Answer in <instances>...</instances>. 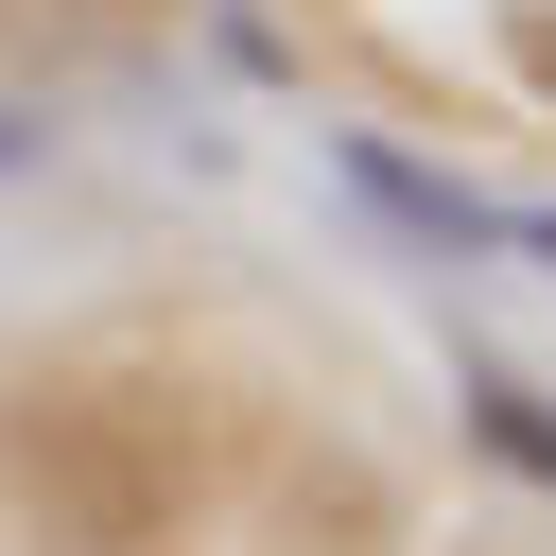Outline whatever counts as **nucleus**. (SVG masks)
Wrapping results in <instances>:
<instances>
[{
  "mask_svg": "<svg viewBox=\"0 0 556 556\" xmlns=\"http://www.w3.org/2000/svg\"><path fill=\"white\" fill-rule=\"evenodd\" d=\"M504 70H521V87L556 104V0H504Z\"/></svg>",
  "mask_w": 556,
  "mask_h": 556,
  "instance_id": "nucleus-5",
  "label": "nucleus"
},
{
  "mask_svg": "<svg viewBox=\"0 0 556 556\" xmlns=\"http://www.w3.org/2000/svg\"><path fill=\"white\" fill-rule=\"evenodd\" d=\"M0 486L52 556H156L191 521V434L156 417V382H104V365H52L0 400Z\"/></svg>",
  "mask_w": 556,
  "mask_h": 556,
  "instance_id": "nucleus-1",
  "label": "nucleus"
},
{
  "mask_svg": "<svg viewBox=\"0 0 556 556\" xmlns=\"http://www.w3.org/2000/svg\"><path fill=\"white\" fill-rule=\"evenodd\" d=\"M278 556H382V486H365V469H330V486L295 469V486H278Z\"/></svg>",
  "mask_w": 556,
  "mask_h": 556,
  "instance_id": "nucleus-4",
  "label": "nucleus"
},
{
  "mask_svg": "<svg viewBox=\"0 0 556 556\" xmlns=\"http://www.w3.org/2000/svg\"><path fill=\"white\" fill-rule=\"evenodd\" d=\"M70 17H104V35H139V17H156V0H70Z\"/></svg>",
  "mask_w": 556,
  "mask_h": 556,
  "instance_id": "nucleus-8",
  "label": "nucleus"
},
{
  "mask_svg": "<svg viewBox=\"0 0 556 556\" xmlns=\"http://www.w3.org/2000/svg\"><path fill=\"white\" fill-rule=\"evenodd\" d=\"M17 174H52V122H35L17 87H0V191H17Z\"/></svg>",
  "mask_w": 556,
  "mask_h": 556,
  "instance_id": "nucleus-6",
  "label": "nucleus"
},
{
  "mask_svg": "<svg viewBox=\"0 0 556 556\" xmlns=\"http://www.w3.org/2000/svg\"><path fill=\"white\" fill-rule=\"evenodd\" d=\"M330 174H348V208H365V226H400L417 261H486V243H504V208H486L469 174H434V156H400L382 122H330Z\"/></svg>",
  "mask_w": 556,
  "mask_h": 556,
  "instance_id": "nucleus-2",
  "label": "nucleus"
},
{
  "mask_svg": "<svg viewBox=\"0 0 556 556\" xmlns=\"http://www.w3.org/2000/svg\"><path fill=\"white\" fill-rule=\"evenodd\" d=\"M504 243H521V261H539V278H556V208H504Z\"/></svg>",
  "mask_w": 556,
  "mask_h": 556,
  "instance_id": "nucleus-7",
  "label": "nucleus"
},
{
  "mask_svg": "<svg viewBox=\"0 0 556 556\" xmlns=\"http://www.w3.org/2000/svg\"><path fill=\"white\" fill-rule=\"evenodd\" d=\"M452 417H469V452H486L504 486L556 504V382H521L504 348H469V365H452Z\"/></svg>",
  "mask_w": 556,
  "mask_h": 556,
  "instance_id": "nucleus-3",
  "label": "nucleus"
}]
</instances>
